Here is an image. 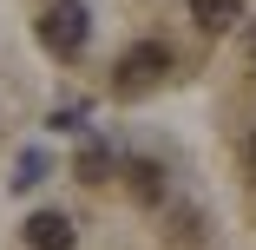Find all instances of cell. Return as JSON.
Returning <instances> with one entry per match:
<instances>
[{
  "instance_id": "cell-1",
  "label": "cell",
  "mask_w": 256,
  "mask_h": 250,
  "mask_svg": "<svg viewBox=\"0 0 256 250\" xmlns=\"http://www.w3.org/2000/svg\"><path fill=\"white\" fill-rule=\"evenodd\" d=\"M164 73H171V46L138 40V46H125L118 66H112V92H118V99H138V92H151V86H164Z\"/></svg>"
},
{
  "instance_id": "cell-2",
  "label": "cell",
  "mask_w": 256,
  "mask_h": 250,
  "mask_svg": "<svg viewBox=\"0 0 256 250\" xmlns=\"http://www.w3.org/2000/svg\"><path fill=\"white\" fill-rule=\"evenodd\" d=\"M86 40H92V14L79 7V0H53V7L40 14V46L53 60H79Z\"/></svg>"
},
{
  "instance_id": "cell-3",
  "label": "cell",
  "mask_w": 256,
  "mask_h": 250,
  "mask_svg": "<svg viewBox=\"0 0 256 250\" xmlns=\"http://www.w3.org/2000/svg\"><path fill=\"white\" fill-rule=\"evenodd\" d=\"M72 243H79V230H72L66 211H33L26 217V250H72Z\"/></svg>"
},
{
  "instance_id": "cell-4",
  "label": "cell",
  "mask_w": 256,
  "mask_h": 250,
  "mask_svg": "<svg viewBox=\"0 0 256 250\" xmlns=\"http://www.w3.org/2000/svg\"><path fill=\"white\" fill-rule=\"evenodd\" d=\"M112 165H118V158H112V145H106V138H86V145H79V158H72V178H79V184H106Z\"/></svg>"
},
{
  "instance_id": "cell-5",
  "label": "cell",
  "mask_w": 256,
  "mask_h": 250,
  "mask_svg": "<svg viewBox=\"0 0 256 250\" xmlns=\"http://www.w3.org/2000/svg\"><path fill=\"white\" fill-rule=\"evenodd\" d=\"M190 20H197L204 33H230V27L243 20V0H190Z\"/></svg>"
},
{
  "instance_id": "cell-6",
  "label": "cell",
  "mask_w": 256,
  "mask_h": 250,
  "mask_svg": "<svg viewBox=\"0 0 256 250\" xmlns=\"http://www.w3.org/2000/svg\"><path fill=\"white\" fill-rule=\"evenodd\" d=\"M132 191H138V204H158L164 197V171L158 165H132Z\"/></svg>"
},
{
  "instance_id": "cell-7",
  "label": "cell",
  "mask_w": 256,
  "mask_h": 250,
  "mask_svg": "<svg viewBox=\"0 0 256 250\" xmlns=\"http://www.w3.org/2000/svg\"><path fill=\"white\" fill-rule=\"evenodd\" d=\"M40 178H46V158H40V152H20V165H14V178H7V184H14V191H33Z\"/></svg>"
},
{
  "instance_id": "cell-8",
  "label": "cell",
  "mask_w": 256,
  "mask_h": 250,
  "mask_svg": "<svg viewBox=\"0 0 256 250\" xmlns=\"http://www.w3.org/2000/svg\"><path fill=\"white\" fill-rule=\"evenodd\" d=\"M53 125H60V132H79V125H86V106H66V112H53Z\"/></svg>"
},
{
  "instance_id": "cell-9",
  "label": "cell",
  "mask_w": 256,
  "mask_h": 250,
  "mask_svg": "<svg viewBox=\"0 0 256 250\" xmlns=\"http://www.w3.org/2000/svg\"><path fill=\"white\" fill-rule=\"evenodd\" d=\"M250 165H256V138H250Z\"/></svg>"
},
{
  "instance_id": "cell-10",
  "label": "cell",
  "mask_w": 256,
  "mask_h": 250,
  "mask_svg": "<svg viewBox=\"0 0 256 250\" xmlns=\"http://www.w3.org/2000/svg\"><path fill=\"white\" fill-rule=\"evenodd\" d=\"M250 60H256V33H250Z\"/></svg>"
}]
</instances>
